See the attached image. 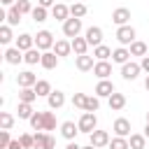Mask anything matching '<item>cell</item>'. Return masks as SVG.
<instances>
[{
	"label": "cell",
	"instance_id": "cell-1",
	"mask_svg": "<svg viewBox=\"0 0 149 149\" xmlns=\"http://www.w3.org/2000/svg\"><path fill=\"white\" fill-rule=\"evenodd\" d=\"M77 126H79V133H88V135H91V133L95 130V126H98V119H95L93 112H84V114L79 116V123H77Z\"/></svg>",
	"mask_w": 149,
	"mask_h": 149
},
{
	"label": "cell",
	"instance_id": "cell-2",
	"mask_svg": "<svg viewBox=\"0 0 149 149\" xmlns=\"http://www.w3.org/2000/svg\"><path fill=\"white\" fill-rule=\"evenodd\" d=\"M79 33H81V19L70 16V19L63 23V35L70 37V40H74V37H79Z\"/></svg>",
	"mask_w": 149,
	"mask_h": 149
},
{
	"label": "cell",
	"instance_id": "cell-3",
	"mask_svg": "<svg viewBox=\"0 0 149 149\" xmlns=\"http://www.w3.org/2000/svg\"><path fill=\"white\" fill-rule=\"evenodd\" d=\"M54 35L49 33V30H40L37 35H35V47L40 49V51H49V49H54Z\"/></svg>",
	"mask_w": 149,
	"mask_h": 149
},
{
	"label": "cell",
	"instance_id": "cell-4",
	"mask_svg": "<svg viewBox=\"0 0 149 149\" xmlns=\"http://www.w3.org/2000/svg\"><path fill=\"white\" fill-rule=\"evenodd\" d=\"M84 37H86V42H88V47H100V42H102V28H98V26H91V28H86V33H84Z\"/></svg>",
	"mask_w": 149,
	"mask_h": 149
},
{
	"label": "cell",
	"instance_id": "cell-5",
	"mask_svg": "<svg viewBox=\"0 0 149 149\" xmlns=\"http://www.w3.org/2000/svg\"><path fill=\"white\" fill-rule=\"evenodd\" d=\"M116 40L121 42V47L133 44V42H135V28H133V26H121V28L116 30Z\"/></svg>",
	"mask_w": 149,
	"mask_h": 149
},
{
	"label": "cell",
	"instance_id": "cell-6",
	"mask_svg": "<svg viewBox=\"0 0 149 149\" xmlns=\"http://www.w3.org/2000/svg\"><path fill=\"white\" fill-rule=\"evenodd\" d=\"M37 81H40V79H37L30 70H23V72H19V74H16V84H19L21 88H33Z\"/></svg>",
	"mask_w": 149,
	"mask_h": 149
},
{
	"label": "cell",
	"instance_id": "cell-7",
	"mask_svg": "<svg viewBox=\"0 0 149 149\" xmlns=\"http://www.w3.org/2000/svg\"><path fill=\"white\" fill-rule=\"evenodd\" d=\"M140 63H126V65H121V77L126 79V81H133V79H137V74H140Z\"/></svg>",
	"mask_w": 149,
	"mask_h": 149
},
{
	"label": "cell",
	"instance_id": "cell-8",
	"mask_svg": "<svg viewBox=\"0 0 149 149\" xmlns=\"http://www.w3.org/2000/svg\"><path fill=\"white\" fill-rule=\"evenodd\" d=\"M112 130L116 133V137H128V135H133V133H130V121L123 119V116H119V119L114 121Z\"/></svg>",
	"mask_w": 149,
	"mask_h": 149
},
{
	"label": "cell",
	"instance_id": "cell-9",
	"mask_svg": "<svg viewBox=\"0 0 149 149\" xmlns=\"http://www.w3.org/2000/svg\"><path fill=\"white\" fill-rule=\"evenodd\" d=\"M112 21L121 28V26H128V21H130V9L128 7H119V9H114L112 12Z\"/></svg>",
	"mask_w": 149,
	"mask_h": 149
},
{
	"label": "cell",
	"instance_id": "cell-10",
	"mask_svg": "<svg viewBox=\"0 0 149 149\" xmlns=\"http://www.w3.org/2000/svg\"><path fill=\"white\" fill-rule=\"evenodd\" d=\"M91 144H93V147H98V149H100V147H107V144H109V133H107V130H98V128H95V130L91 133Z\"/></svg>",
	"mask_w": 149,
	"mask_h": 149
},
{
	"label": "cell",
	"instance_id": "cell-11",
	"mask_svg": "<svg viewBox=\"0 0 149 149\" xmlns=\"http://www.w3.org/2000/svg\"><path fill=\"white\" fill-rule=\"evenodd\" d=\"M33 47H35V37H33V35H28V33H21V35L16 37V49H21L23 54H26V51H30Z\"/></svg>",
	"mask_w": 149,
	"mask_h": 149
},
{
	"label": "cell",
	"instance_id": "cell-12",
	"mask_svg": "<svg viewBox=\"0 0 149 149\" xmlns=\"http://www.w3.org/2000/svg\"><path fill=\"white\" fill-rule=\"evenodd\" d=\"M112 93H114V84H112L109 79H100L98 86H95V95H98V98H109Z\"/></svg>",
	"mask_w": 149,
	"mask_h": 149
},
{
	"label": "cell",
	"instance_id": "cell-13",
	"mask_svg": "<svg viewBox=\"0 0 149 149\" xmlns=\"http://www.w3.org/2000/svg\"><path fill=\"white\" fill-rule=\"evenodd\" d=\"M47 102H49V109H61L65 105V93L63 91H51L49 98H47Z\"/></svg>",
	"mask_w": 149,
	"mask_h": 149
},
{
	"label": "cell",
	"instance_id": "cell-14",
	"mask_svg": "<svg viewBox=\"0 0 149 149\" xmlns=\"http://www.w3.org/2000/svg\"><path fill=\"white\" fill-rule=\"evenodd\" d=\"M77 133H79V126H74V121H63L61 123V135L65 137V140H74L77 137Z\"/></svg>",
	"mask_w": 149,
	"mask_h": 149
},
{
	"label": "cell",
	"instance_id": "cell-15",
	"mask_svg": "<svg viewBox=\"0 0 149 149\" xmlns=\"http://www.w3.org/2000/svg\"><path fill=\"white\" fill-rule=\"evenodd\" d=\"M70 51H72V40H56V44H54V54L61 58V56H70Z\"/></svg>",
	"mask_w": 149,
	"mask_h": 149
},
{
	"label": "cell",
	"instance_id": "cell-16",
	"mask_svg": "<svg viewBox=\"0 0 149 149\" xmlns=\"http://www.w3.org/2000/svg\"><path fill=\"white\" fill-rule=\"evenodd\" d=\"M93 74H95L98 79H107V77L112 74V65H109L107 61H95V68H93Z\"/></svg>",
	"mask_w": 149,
	"mask_h": 149
},
{
	"label": "cell",
	"instance_id": "cell-17",
	"mask_svg": "<svg viewBox=\"0 0 149 149\" xmlns=\"http://www.w3.org/2000/svg\"><path fill=\"white\" fill-rule=\"evenodd\" d=\"M107 102H109V109H112V112H119V109H123V107H126V95L114 91V93L107 98Z\"/></svg>",
	"mask_w": 149,
	"mask_h": 149
},
{
	"label": "cell",
	"instance_id": "cell-18",
	"mask_svg": "<svg viewBox=\"0 0 149 149\" xmlns=\"http://www.w3.org/2000/svg\"><path fill=\"white\" fill-rule=\"evenodd\" d=\"M5 61H7L9 65H19V63L23 61V51L16 49V47H9V49L5 51Z\"/></svg>",
	"mask_w": 149,
	"mask_h": 149
},
{
	"label": "cell",
	"instance_id": "cell-19",
	"mask_svg": "<svg viewBox=\"0 0 149 149\" xmlns=\"http://www.w3.org/2000/svg\"><path fill=\"white\" fill-rule=\"evenodd\" d=\"M40 65H42L44 70H54V68L58 65V56H56L54 51H42V61H40Z\"/></svg>",
	"mask_w": 149,
	"mask_h": 149
},
{
	"label": "cell",
	"instance_id": "cell-20",
	"mask_svg": "<svg viewBox=\"0 0 149 149\" xmlns=\"http://www.w3.org/2000/svg\"><path fill=\"white\" fill-rule=\"evenodd\" d=\"M74 65H77V70H81V72H88V70H93V68H95V63H93V56H88V54H84V56H77Z\"/></svg>",
	"mask_w": 149,
	"mask_h": 149
},
{
	"label": "cell",
	"instance_id": "cell-21",
	"mask_svg": "<svg viewBox=\"0 0 149 149\" xmlns=\"http://www.w3.org/2000/svg\"><path fill=\"white\" fill-rule=\"evenodd\" d=\"M51 14H54V19H56V21H63V23H65V21L70 19V7H65V5H61V2H58V5H54V7H51Z\"/></svg>",
	"mask_w": 149,
	"mask_h": 149
},
{
	"label": "cell",
	"instance_id": "cell-22",
	"mask_svg": "<svg viewBox=\"0 0 149 149\" xmlns=\"http://www.w3.org/2000/svg\"><path fill=\"white\" fill-rule=\"evenodd\" d=\"M128 58H130V51H128L126 47H119V49H114V51H112V61H114V63L126 65V63H128Z\"/></svg>",
	"mask_w": 149,
	"mask_h": 149
},
{
	"label": "cell",
	"instance_id": "cell-23",
	"mask_svg": "<svg viewBox=\"0 0 149 149\" xmlns=\"http://www.w3.org/2000/svg\"><path fill=\"white\" fill-rule=\"evenodd\" d=\"M86 49H88L86 37H74V40H72V51H74L77 56H84V54H86Z\"/></svg>",
	"mask_w": 149,
	"mask_h": 149
},
{
	"label": "cell",
	"instance_id": "cell-24",
	"mask_svg": "<svg viewBox=\"0 0 149 149\" xmlns=\"http://www.w3.org/2000/svg\"><path fill=\"white\" fill-rule=\"evenodd\" d=\"M23 61H26L28 65H35V63H40V61H42V51H40L37 47H33L30 51H26V54H23Z\"/></svg>",
	"mask_w": 149,
	"mask_h": 149
},
{
	"label": "cell",
	"instance_id": "cell-25",
	"mask_svg": "<svg viewBox=\"0 0 149 149\" xmlns=\"http://www.w3.org/2000/svg\"><path fill=\"white\" fill-rule=\"evenodd\" d=\"M33 88H35L37 98H42V95H44V98H49V93H51V84H49L47 79H40V81H37Z\"/></svg>",
	"mask_w": 149,
	"mask_h": 149
},
{
	"label": "cell",
	"instance_id": "cell-26",
	"mask_svg": "<svg viewBox=\"0 0 149 149\" xmlns=\"http://www.w3.org/2000/svg\"><path fill=\"white\" fill-rule=\"evenodd\" d=\"M28 121H30V128L33 130H44V112H35Z\"/></svg>",
	"mask_w": 149,
	"mask_h": 149
},
{
	"label": "cell",
	"instance_id": "cell-27",
	"mask_svg": "<svg viewBox=\"0 0 149 149\" xmlns=\"http://www.w3.org/2000/svg\"><path fill=\"white\" fill-rule=\"evenodd\" d=\"M128 144H130V149H144L147 137H144V135H140V133H133V135L128 137Z\"/></svg>",
	"mask_w": 149,
	"mask_h": 149
},
{
	"label": "cell",
	"instance_id": "cell-28",
	"mask_svg": "<svg viewBox=\"0 0 149 149\" xmlns=\"http://www.w3.org/2000/svg\"><path fill=\"white\" fill-rule=\"evenodd\" d=\"M128 51H130V56H147V44L140 42V40H135V42L128 47Z\"/></svg>",
	"mask_w": 149,
	"mask_h": 149
},
{
	"label": "cell",
	"instance_id": "cell-29",
	"mask_svg": "<svg viewBox=\"0 0 149 149\" xmlns=\"http://www.w3.org/2000/svg\"><path fill=\"white\" fill-rule=\"evenodd\" d=\"M86 12H88V9H86L84 2H72V5H70V16H74V19H81Z\"/></svg>",
	"mask_w": 149,
	"mask_h": 149
},
{
	"label": "cell",
	"instance_id": "cell-30",
	"mask_svg": "<svg viewBox=\"0 0 149 149\" xmlns=\"http://www.w3.org/2000/svg\"><path fill=\"white\" fill-rule=\"evenodd\" d=\"M35 98H37L35 88H21V91H19V102H30V105H33Z\"/></svg>",
	"mask_w": 149,
	"mask_h": 149
},
{
	"label": "cell",
	"instance_id": "cell-31",
	"mask_svg": "<svg viewBox=\"0 0 149 149\" xmlns=\"http://www.w3.org/2000/svg\"><path fill=\"white\" fill-rule=\"evenodd\" d=\"M93 56H95L98 61H107V58L112 56V49H109V47H105V44H100V47H95V49H93Z\"/></svg>",
	"mask_w": 149,
	"mask_h": 149
},
{
	"label": "cell",
	"instance_id": "cell-32",
	"mask_svg": "<svg viewBox=\"0 0 149 149\" xmlns=\"http://www.w3.org/2000/svg\"><path fill=\"white\" fill-rule=\"evenodd\" d=\"M98 107H100V98H98V95H86L84 112H98Z\"/></svg>",
	"mask_w": 149,
	"mask_h": 149
},
{
	"label": "cell",
	"instance_id": "cell-33",
	"mask_svg": "<svg viewBox=\"0 0 149 149\" xmlns=\"http://www.w3.org/2000/svg\"><path fill=\"white\" fill-rule=\"evenodd\" d=\"M16 112H19V119H30V116L35 114L30 102H19V109H16Z\"/></svg>",
	"mask_w": 149,
	"mask_h": 149
},
{
	"label": "cell",
	"instance_id": "cell-34",
	"mask_svg": "<svg viewBox=\"0 0 149 149\" xmlns=\"http://www.w3.org/2000/svg\"><path fill=\"white\" fill-rule=\"evenodd\" d=\"M12 126H14V116L9 112H0V128L2 130H12Z\"/></svg>",
	"mask_w": 149,
	"mask_h": 149
},
{
	"label": "cell",
	"instance_id": "cell-35",
	"mask_svg": "<svg viewBox=\"0 0 149 149\" xmlns=\"http://www.w3.org/2000/svg\"><path fill=\"white\" fill-rule=\"evenodd\" d=\"M19 21H21V12L16 7H9V12H7V26H19Z\"/></svg>",
	"mask_w": 149,
	"mask_h": 149
},
{
	"label": "cell",
	"instance_id": "cell-36",
	"mask_svg": "<svg viewBox=\"0 0 149 149\" xmlns=\"http://www.w3.org/2000/svg\"><path fill=\"white\" fill-rule=\"evenodd\" d=\"M109 149H130L128 137H112L109 140Z\"/></svg>",
	"mask_w": 149,
	"mask_h": 149
},
{
	"label": "cell",
	"instance_id": "cell-37",
	"mask_svg": "<svg viewBox=\"0 0 149 149\" xmlns=\"http://www.w3.org/2000/svg\"><path fill=\"white\" fill-rule=\"evenodd\" d=\"M30 16H33L35 23H42V21H47V9L37 5V7H33V14H30Z\"/></svg>",
	"mask_w": 149,
	"mask_h": 149
},
{
	"label": "cell",
	"instance_id": "cell-38",
	"mask_svg": "<svg viewBox=\"0 0 149 149\" xmlns=\"http://www.w3.org/2000/svg\"><path fill=\"white\" fill-rule=\"evenodd\" d=\"M14 7L21 12V16H23V14H33V7H30V2H28V0H16V2H14Z\"/></svg>",
	"mask_w": 149,
	"mask_h": 149
},
{
	"label": "cell",
	"instance_id": "cell-39",
	"mask_svg": "<svg viewBox=\"0 0 149 149\" xmlns=\"http://www.w3.org/2000/svg\"><path fill=\"white\" fill-rule=\"evenodd\" d=\"M0 42L2 44L12 42V26H0Z\"/></svg>",
	"mask_w": 149,
	"mask_h": 149
},
{
	"label": "cell",
	"instance_id": "cell-40",
	"mask_svg": "<svg viewBox=\"0 0 149 149\" xmlns=\"http://www.w3.org/2000/svg\"><path fill=\"white\" fill-rule=\"evenodd\" d=\"M56 128V116H54V112H44V133L47 130H54Z\"/></svg>",
	"mask_w": 149,
	"mask_h": 149
},
{
	"label": "cell",
	"instance_id": "cell-41",
	"mask_svg": "<svg viewBox=\"0 0 149 149\" xmlns=\"http://www.w3.org/2000/svg\"><path fill=\"white\" fill-rule=\"evenodd\" d=\"M19 140H21L23 149H35V135H28V133H23Z\"/></svg>",
	"mask_w": 149,
	"mask_h": 149
},
{
	"label": "cell",
	"instance_id": "cell-42",
	"mask_svg": "<svg viewBox=\"0 0 149 149\" xmlns=\"http://www.w3.org/2000/svg\"><path fill=\"white\" fill-rule=\"evenodd\" d=\"M72 105L84 109V105H86V93H74V95H72Z\"/></svg>",
	"mask_w": 149,
	"mask_h": 149
},
{
	"label": "cell",
	"instance_id": "cell-43",
	"mask_svg": "<svg viewBox=\"0 0 149 149\" xmlns=\"http://www.w3.org/2000/svg\"><path fill=\"white\" fill-rule=\"evenodd\" d=\"M9 142H12L9 130H0V149H7V147H9Z\"/></svg>",
	"mask_w": 149,
	"mask_h": 149
},
{
	"label": "cell",
	"instance_id": "cell-44",
	"mask_svg": "<svg viewBox=\"0 0 149 149\" xmlns=\"http://www.w3.org/2000/svg\"><path fill=\"white\" fill-rule=\"evenodd\" d=\"M44 140H47V133H35V149H44Z\"/></svg>",
	"mask_w": 149,
	"mask_h": 149
},
{
	"label": "cell",
	"instance_id": "cell-45",
	"mask_svg": "<svg viewBox=\"0 0 149 149\" xmlns=\"http://www.w3.org/2000/svg\"><path fill=\"white\" fill-rule=\"evenodd\" d=\"M54 147H56V140H54V137L47 133V140H44V149H54Z\"/></svg>",
	"mask_w": 149,
	"mask_h": 149
},
{
	"label": "cell",
	"instance_id": "cell-46",
	"mask_svg": "<svg viewBox=\"0 0 149 149\" xmlns=\"http://www.w3.org/2000/svg\"><path fill=\"white\" fill-rule=\"evenodd\" d=\"M140 68L149 74V56H142V61H140Z\"/></svg>",
	"mask_w": 149,
	"mask_h": 149
},
{
	"label": "cell",
	"instance_id": "cell-47",
	"mask_svg": "<svg viewBox=\"0 0 149 149\" xmlns=\"http://www.w3.org/2000/svg\"><path fill=\"white\" fill-rule=\"evenodd\" d=\"M37 5L47 9V7H54V5H56V0H37Z\"/></svg>",
	"mask_w": 149,
	"mask_h": 149
},
{
	"label": "cell",
	"instance_id": "cell-48",
	"mask_svg": "<svg viewBox=\"0 0 149 149\" xmlns=\"http://www.w3.org/2000/svg\"><path fill=\"white\" fill-rule=\"evenodd\" d=\"M7 149H23V144H21V140H12Z\"/></svg>",
	"mask_w": 149,
	"mask_h": 149
},
{
	"label": "cell",
	"instance_id": "cell-49",
	"mask_svg": "<svg viewBox=\"0 0 149 149\" xmlns=\"http://www.w3.org/2000/svg\"><path fill=\"white\" fill-rule=\"evenodd\" d=\"M65 149H81V147H79V144L72 140V142H68V147H65Z\"/></svg>",
	"mask_w": 149,
	"mask_h": 149
},
{
	"label": "cell",
	"instance_id": "cell-50",
	"mask_svg": "<svg viewBox=\"0 0 149 149\" xmlns=\"http://www.w3.org/2000/svg\"><path fill=\"white\" fill-rule=\"evenodd\" d=\"M2 5H12V2H16V0H0Z\"/></svg>",
	"mask_w": 149,
	"mask_h": 149
},
{
	"label": "cell",
	"instance_id": "cell-51",
	"mask_svg": "<svg viewBox=\"0 0 149 149\" xmlns=\"http://www.w3.org/2000/svg\"><path fill=\"white\" fill-rule=\"evenodd\" d=\"M144 137H149V123L144 126Z\"/></svg>",
	"mask_w": 149,
	"mask_h": 149
},
{
	"label": "cell",
	"instance_id": "cell-52",
	"mask_svg": "<svg viewBox=\"0 0 149 149\" xmlns=\"http://www.w3.org/2000/svg\"><path fill=\"white\" fill-rule=\"evenodd\" d=\"M144 88L149 91V74H147V79H144Z\"/></svg>",
	"mask_w": 149,
	"mask_h": 149
},
{
	"label": "cell",
	"instance_id": "cell-53",
	"mask_svg": "<svg viewBox=\"0 0 149 149\" xmlns=\"http://www.w3.org/2000/svg\"><path fill=\"white\" fill-rule=\"evenodd\" d=\"M81 149H98V147H93V144H86V147H81Z\"/></svg>",
	"mask_w": 149,
	"mask_h": 149
},
{
	"label": "cell",
	"instance_id": "cell-54",
	"mask_svg": "<svg viewBox=\"0 0 149 149\" xmlns=\"http://www.w3.org/2000/svg\"><path fill=\"white\" fill-rule=\"evenodd\" d=\"M147 123H149V112H147Z\"/></svg>",
	"mask_w": 149,
	"mask_h": 149
},
{
	"label": "cell",
	"instance_id": "cell-55",
	"mask_svg": "<svg viewBox=\"0 0 149 149\" xmlns=\"http://www.w3.org/2000/svg\"><path fill=\"white\" fill-rule=\"evenodd\" d=\"M74 2H77V0H74Z\"/></svg>",
	"mask_w": 149,
	"mask_h": 149
}]
</instances>
